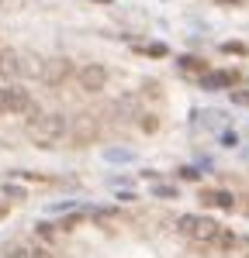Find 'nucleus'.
I'll list each match as a JSON object with an SVG mask.
<instances>
[{
	"instance_id": "nucleus-1",
	"label": "nucleus",
	"mask_w": 249,
	"mask_h": 258,
	"mask_svg": "<svg viewBox=\"0 0 249 258\" xmlns=\"http://www.w3.org/2000/svg\"><path fill=\"white\" fill-rule=\"evenodd\" d=\"M66 128H70V121H66V114H42L38 121H31V141L38 145V148H56L63 138H66Z\"/></svg>"
},
{
	"instance_id": "nucleus-2",
	"label": "nucleus",
	"mask_w": 249,
	"mask_h": 258,
	"mask_svg": "<svg viewBox=\"0 0 249 258\" xmlns=\"http://www.w3.org/2000/svg\"><path fill=\"white\" fill-rule=\"evenodd\" d=\"M176 231L183 238H190L194 245H215L222 224H215L211 217H201V213H180L176 217Z\"/></svg>"
},
{
	"instance_id": "nucleus-3",
	"label": "nucleus",
	"mask_w": 249,
	"mask_h": 258,
	"mask_svg": "<svg viewBox=\"0 0 249 258\" xmlns=\"http://www.w3.org/2000/svg\"><path fill=\"white\" fill-rule=\"evenodd\" d=\"M100 134H104V124H100V117H97V114L83 110V114H77V117H70L66 138H70V145H73V148H90L93 141H100Z\"/></svg>"
},
{
	"instance_id": "nucleus-4",
	"label": "nucleus",
	"mask_w": 249,
	"mask_h": 258,
	"mask_svg": "<svg viewBox=\"0 0 249 258\" xmlns=\"http://www.w3.org/2000/svg\"><path fill=\"white\" fill-rule=\"evenodd\" d=\"M0 110L3 114H31V121L42 117V110L35 107L31 93L21 86H0Z\"/></svg>"
},
{
	"instance_id": "nucleus-5",
	"label": "nucleus",
	"mask_w": 249,
	"mask_h": 258,
	"mask_svg": "<svg viewBox=\"0 0 249 258\" xmlns=\"http://www.w3.org/2000/svg\"><path fill=\"white\" fill-rule=\"evenodd\" d=\"M142 114H146V107H142V97H139V93H121L118 100L107 103V117H111L114 124H132V121H139Z\"/></svg>"
},
{
	"instance_id": "nucleus-6",
	"label": "nucleus",
	"mask_w": 249,
	"mask_h": 258,
	"mask_svg": "<svg viewBox=\"0 0 249 258\" xmlns=\"http://www.w3.org/2000/svg\"><path fill=\"white\" fill-rule=\"evenodd\" d=\"M70 76H77V65H73V59H66V55H56V59H42L38 79H42L45 86H63Z\"/></svg>"
},
{
	"instance_id": "nucleus-7",
	"label": "nucleus",
	"mask_w": 249,
	"mask_h": 258,
	"mask_svg": "<svg viewBox=\"0 0 249 258\" xmlns=\"http://www.w3.org/2000/svg\"><path fill=\"white\" fill-rule=\"evenodd\" d=\"M77 83H80L83 93H100L107 86V69L100 62H86L77 69Z\"/></svg>"
},
{
	"instance_id": "nucleus-8",
	"label": "nucleus",
	"mask_w": 249,
	"mask_h": 258,
	"mask_svg": "<svg viewBox=\"0 0 249 258\" xmlns=\"http://www.w3.org/2000/svg\"><path fill=\"white\" fill-rule=\"evenodd\" d=\"M236 83V72H204L201 76V90L215 93V90H232Z\"/></svg>"
},
{
	"instance_id": "nucleus-9",
	"label": "nucleus",
	"mask_w": 249,
	"mask_h": 258,
	"mask_svg": "<svg viewBox=\"0 0 249 258\" xmlns=\"http://www.w3.org/2000/svg\"><path fill=\"white\" fill-rule=\"evenodd\" d=\"M201 200H204V203H215V206H222V210H232V206H236V196L229 193V190H204Z\"/></svg>"
},
{
	"instance_id": "nucleus-10",
	"label": "nucleus",
	"mask_w": 249,
	"mask_h": 258,
	"mask_svg": "<svg viewBox=\"0 0 249 258\" xmlns=\"http://www.w3.org/2000/svg\"><path fill=\"white\" fill-rule=\"evenodd\" d=\"M197 117H201V124H204L208 131H222L225 124H229V117H225L222 110H204V114H197Z\"/></svg>"
},
{
	"instance_id": "nucleus-11",
	"label": "nucleus",
	"mask_w": 249,
	"mask_h": 258,
	"mask_svg": "<svg viewBox=\"0 0 249 258\" xmlns=\"http://www.w3.org/2000/svg\"><path fill=\"white\" fill-rule=\"evenodd\" d=\"M104 158H107V162H121V165H128V162H135L139 155H135V148H104Z\"/></svg>"
},
{
	"instance_id": "nucleus-12",
	"label": "nucleus",
	"mask_w": 249,
	"mask_h": 258,
	"mask_svg": "<svg viewBox=\"0 0 249 258\" xmlns=\"http://www.w3.org/2000/svg\"><path fill=\"white\" fill-rule=\"evenodd\" d=\"M176 65H180V69H183V72H201V76H204V72H208V65L201 62V59H197V55H180V59H176Z\"/></svg>"
},
{
	"instance_id": "nucleus-13",
	"label": "nucleus",
	"mask_w": 249,
	"mask_h": 258,
	"mask_svg": "<svg viewBox=\"0 0 249 258\" xmlns=\"http://www.w3.org/2000/svg\"><path fill=\"white\" fill-rule=\"evenodd\" d=\"M0 72L10 76V79H17V52H3L0 55Z\"/></svg>"
},
{
	"instance_id": "nucleus-14",
	"label": "nucleus",
	"mask_w": 249,
	"mask_h": 258,
	"mask_svg": "<svg viewBox=\"0 0 249 258\" xmlns=\"http://www.w3.org/2000/svg\"><path fill=\"white\" fill-rule=\"evenodd\" d=\"M211 248H225V252H229V248H236V234H232V231H225V227H222V231H218V238H215V245H211Z\"/></svg>"
},
{
	"instance_id": "nucleus-15",
	"label": "nucleus",
	"mask_w": 249,
	"mask_h": 258,
	"mask_svg": "<svg viewBox=\"0 0 249 258\" xmlns=\"http://www.w3.org/2000/svg\"><path fill=\"white\" fill-rule=\"evenodd\" d=\"M90 217H93V220H100V224H111L118 213H114L111 206H93V210H90Z\"/></svg>"
},
{
	"instance_id": "nucleus-16",
	"label": "nucleus",
	"mask_w": 249,
	"mask_h": 258,
	"mask_svg": "<svg viewBox=\"0 0 249 258\" xmlns=\"http://www.w3.org/2000/svg\"><path fill=\"white\" fill-rule=\"evenodd\" d=\"M35 234H38V238H45V241H56V224L38 220V224H35Z\"/></svg>"
},
{
	"instance_id": "nucleus-17",
	"label": "nucleus",
	"mask_w": 249,
	"mask_h": 258,
	"mask_svg": "<svg viewBox=\"0 0 249 258\" xmlns=\"http://www.w3.org/2000/svg\"><path fill=\"white\" fill-rule=\"evenodd\" d=\"M153 196H160V200H180V193H176V186H153Z\"/></svg>"
},
{
	"instance_id": "nucleus-18",
	"label": "nucleus",
	"mask_w": 249,
	"mask_h": 258,
	"mask_svg": "<svg viewBox=\"0 0 249 258\" xmlns=\"http://www.w3.org/2000/svg\"><path fill=\"white\" fill-rule=\"evenodd\" d=\"M3 196H7V200H14V203H21V200H24V190H21V186H14V183H7V186H3Z\"/></svg>"
},
{
	"instance_id": "nucleus-19",
	"label": "nucleus",
	"mask_w": 249,
	"mask_h": 258,
	"mask_svg": "<svg viewBox=\"0 0 249 258\" xmlns=\"http://www.w3.org/2000/svg\"><path fill=\"white\" fill-rule=\"evenodd\" d=\"M3 258H28V252L17 241H10V245H3Z\"/></svg>"
},
{
	"instance_id": "nucleus-20",
	"label": "nucleus",
	"mask_w": 249,
	"mask_h": 258,
	"mask_svg": "<svg viewBox=\"0 0 249 258\" xmlns=\"http://www.w3.org/2000/svg\"><path fill=\"white\" fill-rule=\"evenodd\" d=\"M229 97L236 107H249V90H229Z\"/></svg>"
},
{
	"instance_id": "nucleus-21",
	"label": "nucleus",
	"mask_w": 249,
	"mask_h": 258,
	"mask_svg": "<svg viewBox=\"0 0 249 258\" xmlns=\"http://www.w3.org/2000/svg\"><path fill=\"white\" fill-rule=\"evenodd\" d=\"M139 124H142V131H149V134H153V131L160 128V121H156L153 114H142V117H139Z\"/></svg>"
},
{
	"instance_id": "nucleus-22",
	"label": "nucleus",
	"mask_w": 249,
	"mask_h": 258,
	"mask_svg": "<svg viewBox=\"0 0 249 258\" xmlns=\"http://www.w3.org/2000/svg\"><path fill=\"white\" fill-rule=\"evenodd\" d=\"M222 145H225V148H236V145H239V134H236V131H222Z\"/></svg>"
},
{
	"instance_id": "nucleus-23",
	"label": "nucleus",
	"mask_w": 249,
	"mask_h": 258,
	"mask_svg": "<svg viewBox=\"0 0 249 258\" xmlns=\"http://www.w3.org/2000/svg\"><path fill=\"white\" fill-rule=\"evenodd\" d=\"M146 52H149V55H156V59H163V55H166V45H163V42H153Z\"/></svg>"
},
{
	"instance_id": "nucleus-24",
	"label": "nucleus",
	"mask_w": 249,
	"mask_h": 258,
	"mask_svg": "<svg viewBox=\"0 0 249 258\" xmlns=\"http://www.w3.org/2000/svg\"><path fill=\"white\" fill-rule=\"evenodd\" d=\"M222 49H225V52H236V55H243V52H246V45H239V42H225Z\"/></svg>"
},
{
	"instance_id": "nucleus-25",
	"label": "nucleus",
	"mask_w": 249,
	"mask_h": 258,
	"mask_svg": "<svg viewBox=\"0 0 249 258\" xmlns=\"http://www.w3.org/2000/svg\"><path fill=\"white\" fill-rule=\"evenodd\" d=\"M180 176H183V179H197V176H201V172H197V169H190V165H187V169H180Z\"/></svg>"
},
{
	"instance_id": "nucleus-26",
	"label": "nucleus",
	"mask_w": 249,
	"mask_h": 258,
	"mask_svg": "<svg viewBox=\"0 0 249 258\" xmlns=\"http://www.w3.org/2000/svg\"><path fill=\"white\" fill-rule=\"evenodd\" d=\"M28 258H52V255H49L45 248H31V252H28Z\"/></svg>"
},
{
	"instance_id": "nucleus-27",
	"label": "nucleus",
	"mask_w": 249,
	"mask_h": 258,
	"mask_svg": "<svg viewBox=\"0 0 249 258\" xmlns=\"http://www.w3.org/2000/svg\"><path fill=\"white\" fill-rule=\"evenodd\" d=\"M77 220H80V217H66V220H63L59 227H63V231H70V227H77Z\"/></svg>"
},
{
	"instance_id": "nucleus-28",
	"label": "nucleus",
	"mask_w": 249,
	"mask_h": 258,
	"mask_svg": "<svg viewBox=\"0 0 249 258\" xmlns=\"http://www.w3.org/2000/svg\"><path fill=\"white\" fill-rule=\"evenodd\" d=\"M97 3H111V0H97Z\"/></svg>"
},
{
	"instance_id": "nucleus-29",
	"label": "nucleus",
	"mask_w": 249,
	"mask_h": 258,
	"mask_svg": "<svg viewBox=\"0 0 249 258\" xmlns=\"http://www.w3.org/2000/svg\"><path fill=\"white\" fill-rule=\"evenodd\" d=\"M0 213H3V206H0Z\"/></svg>"
}]
</instances>
